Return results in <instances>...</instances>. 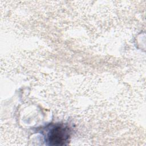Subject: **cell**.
Instances as JSON below:
<instances>
[{
  "instance_id": "obj_1",
  "label": "cell",
  "mask_w": 146,
  "mask_h": 146,
  "mask_svg": "<svg viewBox=\"0 0 146 146\" xmlns=\"http://www.w3.org/2000/svg\"><path fill=\"white\" fill-rule=\"evenodd\" d=\"M45 141L48 145H62L68 141L71 130L68 126L63 123L50 125L44 132Z\"/></svg>"
}]
</instances>
